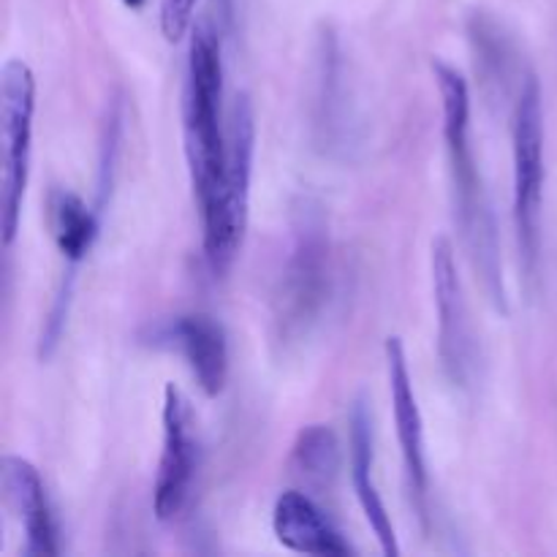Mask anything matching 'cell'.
<instances>
[{
    "label": "cell",
    "instance_id": "cell-1",
    "mask_svg": "<svg viewBox=\"0 0 557 557\" xmlns=\"http://www.w3.org/2000/svg\"><path fill=\"white\" fill-rule=\"evenodd\" d=\"M433 76L441 92V117H444L457 226H460L468 259L482 277L490 302L500 313H509L495 218L471 150V90H468L466 76L446 60H433Z\"/></svg>",
    "mask_w": 557,
    "mask_h": 557
},
{
    "label": "cell",
    "instance_id": "cell-2",
    "mask_svg": "<svg viewBox=\"0 0 557 557\" xmlns=\"http://www.w3.org/2000/svg\"><path fill=\"white\" fill-rule=\"evenodd\" d=\"M335 294L332 239L321 207L305 199L294 212V239L272 299V343L297 351L315 335Z\"/></svg>",
    "mask_w": 557,
    "mask_h": 557
},
{
    "label": "cell",
    "instance_id": "cell-3",
    "mask_svg": "<svg viewBox=\"0 0 557 557\" xmlns=\"http://www.w3.org/2000/svg\"><path fill=\"white\" fill-rule=\"evenodd\" d=\"M183 136L196 205L212 199L226 166L228 120L223 123V54L212 25H196L190 36L183 87Z\"/></svg>",
    "mask_w": 557,
    "mask_h": 557
},
{
    "label": "cell",
    "instance_id": "cell-4",
    "mask_svg": "<svg viewBox=\"0 0 557 557\" xmlns=\"http://www.w3.org/2000/svg\"><path fill=\"white\" fill-rule=\"evenodd\" d=\"M256 152V112L250 98L237 96L228 112V145L226 166L212 199L201 207V245L205 261L215 277L232 270L239 248H243L245 228H248L250 177H253Z\"/></svg>",
    "mask_w": 557,
    "mask_h": 557
},
{
    "label": "cell",
    "instance_id": "cell-5",
    "mask_svg": "<svg viewBox=\"0 0 557 557\" xmlns=\"http://www.w3.org/2000/svg\"><path fill=\"white\" fill-rule=\"evenodd\" d=\"M511 158H515V232L522 272L536 281L542 259V210H544V107L542 85L533 74L522 79L511 114Z\"/></svg>",
    "mask_w": 557,
    "mask_h": 557
},
{
    "label": "cell",
    "instance_id": "cell-6",
    "mask_svg": "<svg viewBox=\"0 0 557 557\" xmlns=\"http://www.w3.org/2000/svg\"><path fill=\"white\" fill-rule=\"evenodd\" d=\"M33 114H36V76L30 65L11 58L0 76V134H3V172H0V232L3 248H11L20 232L22 205L30 180Z\"/></svg>",
    "mask_w": 557,
    "mask_h": 557
},
{
    "label": "cell",
    "instance_id": "cell-7",
    "mask_svg": "<svg viewBox=\"0 0 557 557\" xmlns=\"http://www.w3.org/2000/svg\"><path fill=\"white\" fill-rule=\"evenodd\" d=\"M430 272H433L435 313H438L441 368L449 384L468 389L476 375V341H473L471 315H468L460 272H457L455 248L446 237L433 239Z\"/></svg>",
    "mask_w": 557,
    "mask_h": 557
},
{
    "label": "cell",
    "instance_id": "cell-8",
    "mask_svg": "<svg viewBox=\"0 0 557 557\" xmlns=\"http://www.w3.org/2000/svg\"><path fill=\"white\" fill-rule=\"evenodd\" d=\"M163 441L158 460L156 487H152V511L161 522L177 520L190 500L199 444H196L194 411L183 392L174 384L163 389Z\"/></svg>",
    "mask_w": 557,
    "mask_h": 557
},
{
    "label": "cell",
    "instance_id": "cell-9",
    "mask_svg": "<svg viewBox=\"0 0 557 557\" xmlns=\"http://www.w3.org/2000/svg\"><path fill=\"white\" fill-rule=\"evenodd\" d=\"M145 341L180 354L207 397L221 395L228 379V337L221 321L205 313L174 315L152 326Z\"/></svg>",
    "mask_w": 557,
    "mask_h": 557
},
{
    "label": "cell",
    "instance_id": "cell-10",
    "mask_svg": "<svg viewBox=\"0 0 557 557\" xmlns=\"http://www.w3.org/2000/svg\"><path fill=\"white\" fill-rule=\"evenodd\" d=\"M386 379H389L392 411H395V430L397 444H400L403 468H406L408 487L417 498L422 520H428V495H430V473H428V455H424V422L419 411L417 392H413L411 370H408L406 348L400 337H386Z\"/></svg>",
    "mask_w": 557,
    "mask_h": 557
},
{
    "label": "cell",
    "instance_id": "cell-11",
    "mask_svg": "<svg viewBox=\"0 0 557 557\" xmlns=\"http://www.w3.org/2000/svg\"><path fill=\"white\" fill-rule=\"evenodd\" d=\"M3 490L5 500L20 517L25 528V549L27 557H54L60 555V533L54 522V511L49 506L47 487L41 482V473L36 466L22 457H5L3 460Z\"/></svg>",
    "mask_w": 557,
    "mask_h": 557
},
{
    "label": "cell",
    "instance_id": "cell-12",
    "mask_svg": "<svg viewBox=\"0 0 557 557\" xmlns=\"http://www.w3.org/2000/svg\"><path fill=\"white\" fill-rule=\"evenodd\" d=\"M272 531L283 547L299 555L346 557L354 553L348 539L326 520L321 506L299 490H288L275 500Z\"/></svg>",
    "mask_w": 557,
    "mask_h": 557
},
{
    "label": "cell",
    "instance_id": "cell-13",
    "mask_svg": "<svg viewBox=\"0 0 557 557\" xmlns=\"http://www.w3.org/2000/svg\"><path fill=\"white\" fill-rule=\"evenodd\" d=\"M351 433H348V446H351V482L354 493H357L359 506L364 511V520L373 528L375 539L381 544V553L395 557L400 553L395 536V525L386 511L384 498H381L379 487L373 479V422H370V411L362 400L354 403L351 408Z\"/></svg>",
    "mask_w": 557,
    "mask_h": 557
},
{
    "label": "cell",
    "instance_id": "cell-14",
    "mask_svg": "<svg viewBox=\"0 0 557 557\" xmlns=\"http://www.w3.org/2000/svg\"><path fill=\"white\" fill-rule=\"evenodd\" d=\"M49 232L69 267H79L101 234V212L71 190H52L47 205Z\"/></svg>",
    "mask_w": 557,
    "mask_h": 557
},
{
    "label": "cell",
    "instance_id": "cell-15",
    "mask_svg": "<svg viewBox=\"0 0 557 557\" xmlns=\"http://www.w3.org/2000/svg\"><path fill=\"white\" fill-rule=\"evenodd\" d=\"M319 82H315V131L321 136V145L330 150L346 147V109L343 101V79H341V47L332 33V27H324L319 36Z\"/></svg>",
    "mask_w": 557,
    "mask_h": 557
},
{
    "label": "cell",
    "instance_id": "cell-16",
    "mask_svg": "<svg viewBox=\"0 0 557 557\" xmlns=\"http://www.w3.org/2000/svg\"><path fill=\"white\" fill-rule=\"evenodd\" d=\"M337 466H341V446H337V435L326 424H308L299 430L292 457H288L294 476L321 490L332 484Z\"/></svg>",
    "mask_w": 557,
    "mask_h": 557
},
{
    "label": "cell",
    "instance_id": "cell-17",
    "mask_svg": "<svg viewBox=\"0 0 557 557\" xmlns=\"http://www.w3.org/2000/svg\"><path fill=\"white\" fill-rule=\"evenodd\" d=\"M468 36H471L473 52L482 74L490 82L509 79L511 71V38L506 36L500 22L490 16L487 11H473L468 20Z\"/></svg>",
    "mask_w": 557,
    "mask_h": 557
},
{
    "label": "cell",
    "instance_id": "cell-18",
    "mask_svg": "<svg viewBox=\"0 0 557 557\" xmlns=\"http://www.w3.org/2000/svg\"><path fill=\"white\" fill-rule=\"evenodd\" d=\"M74 267H69L63 283L58 288V297H54L52 308H49L47 321H44L41 337H38V359H49L58 348L60 337L65 332V321H69V308H71V294H74Z\"/></svg>",
    "mask_w": 557,
    "mask_h": 557
},
{
    "label": "cell",
    "instance_id": "cell-19",
    "mask_svg": "<svg viewBox=\"0 0 557 557\" xmlns=\"http://www.w3.org/2000/svg\"><path fill=\"white\" fill-rule=\"evenodd\" d=\"M199 0H161V33L166 41H180L194 25V11Z\"/></svg>",
    "mask_w": 557,
    "mask_h": 557
},
{
    "label": "cell",
    "instance_id": "cell-20",
    "mask_svg": "<svg viewBox=\"0 0 557 557\" xmlns=\"http://www.w3.org/2000/svg\"><path fill=\"white\" fill-rule=\"evenodd\" d=\"M123 3L128 5V9L139 11V9H145V3H147V0H123Z\"/></svg>",
    "mask_w": 557,
    "mask_h": 557
}]
</instances>
